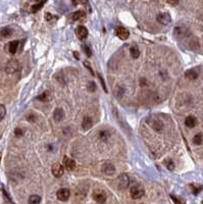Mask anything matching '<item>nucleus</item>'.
I'll return each mask as SVG.
<instances>
[{
  "instance_id": "obj_1",
  "label": "nucleus",
  "mask_w": 203,
  "mask_h": 204,
  "mask_svg": "<svg viewBox=\"0 0 203 204\" xmlns=\"http://www.w3.org/2000/svg\"><path fill=\"white\" fill-rule=\"evenodd\" d=\"M130 194L133 199H140L145 194V191L141 186H134V187L131 188Z\"/></svg>"
},
{
  "instance_id": "obj_2",
  "label": "nucleus",
  "mask_w": 203,
  "mask_h": 204,
  "mask_svg": "<svg viewBox=\"0 0 203 204\" xmlns=\"http://www.w3.org/2000/svg\"><path fill=\"white\" fill-rule=\"evenodd\" d=\"M18 66L20 65H18V61L17 59H10V60L6 63L5 72L7 73V74H13V73H15L18 70Z\"/></svg>"
},
{
  "instance_id": "obj_3",
  "label": "nucleus",
  "mask_w": 203,
  "mask_h": 204,
  "mask_svg": "<svg viewBox=\"0 0 203 204\" xmlns=\"http://www.w3.org/2000/svg\"><path fill=\"white\" fill-rule=\"evenodd\" d=\"M51 173L55 178H60L64 173V167L61 163L56 162V163L53 164L51 167Z\"/></svg>"
},
{
  "instance_id": "obj_4",
  "label": "nucleus",
  "mask_w": 203,
  "mask_h": 204,
  "mask_svg": "<svg viewBox=\"0 0 203 204\" xmlns=\"http://www.w3.org/2000/svg\"><path fill=\"white\" fill-rule=\"evenodd\" d=\"M129 183H130V180H129V176L126 174H123V175H121L117 178V187H119V189H127V187L129 186Z\"/></svg>"
},
{
  "instance_id": "obj_5",
  "label": "nucleus",
  "mask_w": 203,
  "mask_h": 204,
  "mask_svg": "<svg viewBox=\"0 0 203 204\" xmlns=\"http://www.w3.org/2000/svg\"><path fill=\"white\" fill-rule=\"evenodd\" d=\"M93 198L95 201H97L98 203H105L106 199H107V196H106V193L102 190H95L93 193Z\"/></svg>"
},
{
  "instance_id": "obj_6",
  "label": "nucleus",
  "mask_w": 203,
  "mask_h": 204,
  "mask_svg": "<svg viewBox=\"0 0 203 204\" xmlns=\"http://www.w3.org/2000/svg\"><path fill=\"white\" fill-rule=\"evenodd\" d=\"M156 20H157L159 24L167 26V25H168L170 22H172V17H170V13L163 12V13H159V15H157V17H156Z\"/></svg>"
},
{
  "instance_id": "obj_7",
  "label": "nucleus",
  "mask_w": 203,
  "mask_h": 204,
  "mask_svg": "<svg viewBox=\"0 0 203 204\" xmlns=\"http://www.w3.org/2000/svg\"><path fill=\"white\" fill-rule=\"evenodd\" d=\"M71 192L68 189H65V188H62V189H59L56 193L57 199L60 201H68V198H70Z\"/></svg>"
},
{
  "instance_id": "obj_8",
  "label": "nucleus",
  "mask_w": 203,
  "mask_h": 204,
  "mask_svg": "<svg viewBox=\"0 0 203 204\" xmlns=\"http://www.w3.org/2000/svg\"><path fill=\"white\" fill-rule=\"evenodd\" d=\"M115 34H116V36L121 40H127L129 38V36H130L129 31L126 28H124V27H117L116 30H115Z\"/></svg>"
},
{
  "instance_id": "obj_9",
  "label": "nucleus",
  "mask_w": 203,
  "mask_h": 204,
  "mask_svg": "<svg viewBox=\"0 0 203 204\" xmlns=\"http://www.w3.org/2000/svg\"><path fill=\"white\" fill-rule=\"evenodd\" d=\"M102 171L106 176H112L115 173V167L112 163L110 162H106L102 166Z\"/></svg>"
},
{
  "instance_id": "obj_10",
  "label": "nucleus",
  "mask_w": 203,
  "mask_h": 204,
  "mask_svg": "<svg viewBox=\"0 0 203 204\" xmlns=\"http://www.w3.org/2000/svg\"><path fill=\"white\" fill-rule=\"evenodd\" d=\"M76 34H77L78 38L81 39V40H84L88 36V30L84 26H79L77 30H76Z\"/></svg>"
},
{
  "instance_id": "obj_11",
  "label": "nucleus",
  "mask_w": 203,
  "mask_h": 204,
  "mask_svg": "<svg viewBox=\"0 0 203 204\" xmlns=\"http://www.w3.org/2000/svg\"><path fill=\"white\" fill-rule=\"evenodd\" d=\"M5 48H6V50H7L8 53H10L13 55V54L17 52V50L18 48V41H11V42L7 43Z\"/></svg>"
},
{
  "instance_id": "obj_12",
  "label": "nucleus",
  "mask_w": 203,
  "mask_h": 204,
  "mask_svg": "<svg viewBox=\"0 0 203 204\" xmlns=\"http://www.w3.org/2000/svg\"><path fill=\"white\" fill-rule=\"evenodd\" d=\"M63 164H64V166H65V168L68 169V171H73V169H75V167H76L75 160L71 159V158H68V156H64Z\"/></svg>"
},
{
  "instance_id": "obj_13",
  "label": "nucleus",
  "mask_w": 203,
  "mask_h": 204,
  "mask_svg": "<svg viewBox=\"0 0 203 204\" xmlns=\"http://www.w3.org/2000/svg\"><path fill=\"white\" fill-rule=\"evenodd\" d=\"M71 19H73V20H76V22H83V20H85V19H86V13L83 10L76 11L71 15Z\"/></svg>"
},
{
  "instance_id": "obj_14",
  "label": "nucleus",
  "mask_w": 203,
  "mask_h": 204,
  "mask_svg": "<svg viewBox=\"0 0 203 204\" xmlns=\"http://www.w3.org/2000/svg\"><path fill=\"white\" fill-rule=\"evenodd\" d=\"M64 118V112L61 108H56L54 110V113H53V118H54L55 121H60L63 120Z\"/></svg>"
},
{
  "instance_id": "obj_15",
  "label": "nucleus",
  "mask_w": 203,
  "mask_h": 204,
  "mask_svg": "<svg viewBox=\"0 0 203 204\" xmlns=\"http://www.w3.org/2000/svg\"><path fill=\"white\" fill-rule=\"evenodd\" d=\"M92 126H93V121H92L91 118H89V116H85L84 120L82 121V127L84 130H89L92 128Z\"/></svg>"
},
{
  "instance_id": "obj_16",
  "label": "nucleus",
  "mask_w": 203,
  "mask_h": 204,
  "mask_svg": "<svg viewBox=\"0 0 203 204\" xmlns=\"http://www.w3.org/2000/svg\"><path fill=\"white\" fill-rule=\"evenodd\" d=\"M196 123H197V120H196L195 116L193 115H189L186 118L185 120V125L187 126L188 128H194L196 126Z\"/></svg>"
},
{
  "instance_id": "obj_17",
  "label": "nucleus",
  "mask_w": 203,
  "mask_h": 204,
  "mask_svg": "<svg viewBox=\"0 0 203 204\" xmlns=\"http://www.w3.org/2000/svg\"><path fill=\"white\" fill-rule=\"evenodd\" d=\"M185 77L189 80H196L198 78V73L196 70H189L186 72Z\"/></svg>"
},
{
  "instance_id": "obj_18",
  "label": "nucleus",
  "mask_w": 203,
  "mask_h": 204,
  "mask_svg": "<svg viewBox=\"0 0 203 204\" xmlns=\"http://www.w3.org/2000/svg\"><path fill=\"white\" fill-rule=\"evenodd\" d=\"M175 35L178 38H183L184 36H186V30L182 28V27H177L175 29Z\"/></svg>"
},
{
  "instance_id": "obj_19",
  "label": "nucleus",
  "mask_w": 203,
  "mask_h": 204,
  "mask_svg": "<svg viewBox=\"0 0 203 204\" xmlns=\"http://www.w3.org/2000/svg\"><path fill=\"white\" fill-rule=\"evenodd\" d=\"M0 35H1L2 38H9L11 35H12V31H11L9 28H4V29L1 30Z\"/></svg>"
},
{
  "instance_id": "obj_20",
  "label": "nucleus",
  "mask_w": 203,
  "mask_h": 204,
  "mask_svg": "<svg viewBox=\"0 0 203 204\" xmlns=\"http://www.w3.org/2000/svg\"><path fill=\"white\" fill-rule=\"evenodd\" d=\"M41 197L39 195H32L29 198V204H40Z\"/></svg>"
},
{
  "instance_id": "obj_21",
  "label": "nucleus",
  "mask_w": 203,
  "mask_h": 204,
  "mask_svg": "<svg viewBox=\"0 0 203 204\" xmlns=\"http://www.w3.org/2000/svg\"><path fill=\"white\" fill-rule=\"evenodd\" d=\"M44 4H45V1H40V2H38V3L34 4V5H32V7H31V11L32 12H36V11L40 10L41 8L44 6Z\"/></svg>"
},
{
  "instance_id": "obj_22",
  "label": "nucleus",
  "mask_w": 203,
  "mask_h": 204,
  "mask_svg": "<svg viewBox=\"0 0 203 204\" xmlns=\"http://www.w3.org/2000/svg\"><path fill=\"white\" fill-rule=\"evenodd\" d=\"M203 142V135L202 134H196L193 138V143L196 144V145H201Z\"/></svg>"
},
{
  "instance_id": "obj_23",
  "label": "nucleus",
  "mask_w": 203,
  "mask_h": 204,
  "mask_svg": "<svg viewBox=\"0 0 203 204\" xmlns=\"http://www.w3.org/2000/svg\"><path fill=\"white\" fill-rule=\"evenodd\" d=\"M151 126L155 131H161L163 129V123L159 121H153V123H151Z\"/></svg>"
},
{
  "instance_id": "obj_24",
  "label": "nucleus",
  "mask_w": 203,
  "mask_h": 204,
  "mask_svg": "<svg viewBox=\"0 0 203 204\" xmlns=\"http://www.w3.org/2000/svg\"><path fill=\"white\" fill-rule=\"evenodd\" d=\"M130 53H131V56H132L133 58H138L139 55H140L139 49H138L137 47H135V46H132L130 48Z\"/></svg>"
},
{
  "instance_id": "obj_25",
  "label": "nucleus",
  "mask_w": 203,
  "mask_h": 204,
  "mask_svg": "<svg viewBox=\"0 0 203 204\" xmlns=\"http://www.w3.org/2000/svg\"><path fill=\"white\" fill-rule=\"evenodd\" d=\"M5 113H6L5 106H4L3 104H0V121H1L4 118V116H5Z\"/></svg>"
},
{
  "instance_id": "obj_26",
  "label": "nucleus",
  "mask_w": 203,
  "mask_h": 204,
  "mask_svg": "<svg viewBox=\"0 0 203 204\" xmlns=\"http://www.w3.org/2000/svg\"><path fill=\"white\" fill-rule=\"evenodd\" d=\"M165 166H167V167L170 171H174V168H175V164H174V162H172V160H170V159H167V160H165Z\"/></svg>"
},
{
  "instance_id": "obj_27",
  "label": "nucleus",
  "mask_w": 203,
  "mask_h": 204,
  "mask_svg": "<svg viewBox=\"0 0 203 204\" xmlns=\"http://www.w3.org/2000/svg\"><path fill=\"white\" fill-rule=\"evenodd\" d=\"M191 188H192V191H193V193H194L195 195H197L203 189L202 186H194V185L191 186Z\"/></svg>"
},
{
  "instance_id": "obj_28",
  "label": "nucleus",
  "mask_w": 203,
  "mask_h": 204,
  "mask_svg": "<svg viewBox=\"0 0 203 204\" xmlns=\"http://www.w3.org/2000/svg\"><path fill=\"white\" fill-rule=\"evenodd\" d=\"M48 97H49V94H48V92H44L42 95L38 96V97H37V99L41 100V101H46V100L48 99Z\"/></svg>"
},
{
  "instance_id": "obj_29",
  "label": "nucleus",
  "mask_w": 203,
  "mask_h": 204,
  "mask_svg": "<svg viewBox=\"0 0 203 204\" xmlns=\"http://www.w3.org/2000/svg\"><path fill=\"white\" fill-rule=\"evenodd\" d=\"M88 89L90 92H94L96 90V85L94 82H89L88 83Z\"/></svg>"
},
{
  "instance_id": "obj_30",
  "label": "nucleus",
  "mask_w": 203,
  "mask_h": 204,
  "mask_svg": "<svg viewBox=\"0 0 203 204\" xmlns=\"http://www.w3.org/2000/svg\"><path fill=\"white\" fill-rule=\"evenodd\" d=\"M15 135L17 137H22L23 135H24V130L20 129V128H17V129L15 130Z\"/></svg>"
},
{
  "instance_id": "obj_31",
  "label": "nucleus",
  "mask_w": 203,
  "mask_h": 204,
  "mask_svg": "<svg viewBox=\"0 0 203 204\" xmlns=\"http://www.w3.org/2000/svg\"><path fill=\"white\" fill-rule=\"evenodd\" d=\"M170 197H172V199L174 200V202L176 203V204H184V203H185V201H184V200H182V199H179V198H176L174 195H170Z\"/></svg>"
},
{
  "instance_id": "obj_32",
  "label": "nucleus",
  "mask_w": 203,
  "mask_h": 204,
  "mask_svg": "<svg viewBox=\"0 0 203 204\" xmlns=\"http://www.w3.org/2000/svg\"><path fill=\"white\" fill-rule=\"evenodd\" d=\"M84 51H85V53L87 54V56H88V57H91L92 56V51H91V49H90V47L84 46Z\"/></svg>"
},
{
  "instance_id": "obj_33",
  "label": "nucleus",
  "mask_w": 203,
  "mask_h": 204,
  "mask_svg": "<svg viewBox=\"0 0 203 204\" xmlns=\"http://www.w3.org/2000/svg\"><path fill=\"white\" fill-rule=\"evenodd\" d=\"M98 78H99V80H100V83H101V85H102V87H103V89H104V91H105V92H107V89H106V86H105V83H104V80L102 79L101 75L98 74Z\"/></svg>"
},
{
  "instance_id": "obj_34",
  "label": "nucleus",
  "mask_w": 203,
  "mask_h": 204,
  "mask_svg": "<svg viewBox=\"0 0 203 204\" xmlns=\"http://www.w3.org/2000/svg\"><path fill=\"white\" fill-rule=\"evenodd\" d=\"M100 138L101 139H107L108 138V133L106 132V131H102V132H100Z\"/></svg>"
},
{
  "instance_id": "obj_35",
  "label": "nucleus",
  "mask_w": 203,
  "mask_h": 204,
  "mask_svg": "<svg viewBox=\"0 0 203 204\" xmlns=\"http://www.w3.org/2000/svg\"><path fill=\"white\" fill-rule=\"evenodd\" d=\"M84 65H85V66H86V68H88V70H90V73H91V74L94 76L93 70H92V68H91V66H90V63H89V62H87V61H84Z\"/></svg>"
},
{
  "instance_id": "obj_36",
  "label": "nucleus",
  "mask_w": 203,
  "mask_h": 204,
  "mask_svg": "<svg viewBox=\"0 0 203 204\" xmlns=\"http://www.w3.org/2000/svg\"><path fill=\"white\" fill-rule=\"evenodd\" d=\"M27 120L30 121H35V116L33 115V113H31L30 115L27 116Z\"/></svg>"
},
{
  "instance_id": "obj_37",
  "label": "nucleus",
  "mask_w": 203,
  "mask_h": 204,
  "mask_svg": "<svg viewBox=\"0 0 203 204\" xmlns=\"http://www.w3.org/2000/svg\"><path fill=\"white\" fill-rule=\"evenodd\" d=\"M45 19H46V20H50L52 19V15H51V13H49V12H48V13H46V17H45Z\"/></svg>"
},
{
  "instance_id": "obj_38",
  "label": "nucleus",
  "mask_w": 203,
  "mask_h": 204,
  "mask_svg": "<svg viewBox=\"0 0 203 204\" xmlns=\"http://www.w3.org/2000/svg\"><path fill=\"white\" fill-rule=\"evenodd\" d=\"M168 4H172V5H177L179 3V1H167Z\"/></svg>"
},
{
  "instance_id": "obj_39",
  "label": "nucleus",
  "mask_w": 203,
  "mask_h": 204,
  "mask_svg": "<svg viewBox=\"0 0 203 204\" xmlns=\"http://www.w3.org/2000/svg\"><path fill=\"white\" fill-rule=\"evenodd\" d=\"M73 54H75V55H76V58L79 59V56H78V52H73Z\"/></svg>"
},
{
  "instance_id": "obj_40",
  "label": "nucleus",
  "mask_w": 203,
  "mask_h": 204,
  "mask_svg": "<svg viewBox=\"0 0 203 204\" xmlns=\"http://www.w3.org/2000/svg\"><path fill=\"white\" fill-rule=\"evenodd\" d=\"M202 204H203V202H202Z\"/></svg>"
}]
</instances>
